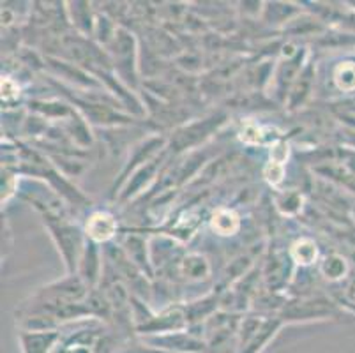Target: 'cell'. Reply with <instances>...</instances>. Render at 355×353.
I'll list each match as a JSON object with an SVG mask.
<instances>
[{
  "label": "cell",
  "mask_w": 355,
  "mask_h": 353,
  "mask_svg": "<svg viewBox=\"0 0 355 353\" xmlns=\"http://www.w3.org/2000/svg\"><path fill=\"white\" fill-rule=\"evenodd\" d=\"M59 336L55 332H40V334L21 336V348L24 353H51L57 346Z\"/></svg>",
  "instance_id": "obj_1"
},
{
  "label": "cell",
  "mask_w": 355,
  "mask_h": 353,
  "mask_svg": "<svg viewBox=\"0 0 355 353\" xmlns=\"http://www.w3.org/2000/svg\"><path fill=\"white\" fill-rule=\"evenodd\" d=\"M114 232H115V221L110 214L98 212L89 219V223H87V233H89L90 237L98 242L112 239L114 237Z\"/></svg>",
  "instance_id": "obj_2"
},
{
  "label": "cell",
  "mask_w": 355,
  "mask_h": 353,
  "mask_svg": "<svg viewBox=\"0 0 355 353\" xmlns=\"http://www.w3.org/2000/svg\"><path fill=\"white\" fill-rule=\"evenodd\" d=\"M212 228L219 235H234L239 230V218L232 210H218L212 218Z\"/></svg>",
  "instance_id": "obj_3"
},
{
  "label": "cell",
  "mask_w": 355,
  "mask_h": 353,
  "mask_svg": "<svg viewBox=\"0 0 355 353\" xmlns=\"http://www.w3.org/2000/svg\"><path fill=\"white\" fill-rule=\"evenodd\" d=\"M293 258L299 260V264H311L316 258V246L309 241L297 242L293 248Z\"/></svg>",
  "instance_id": "obj_4"
},
{
  "label": "cell",
  "mask_w": 355,
  "mask_h": 353,
  "mask_svg": "<svg viewBox=\"0 0 355 353\" xmlns=\"http://www.w3.org/2000/svg\"><path fill=\"white\" fill-rule=\"evenodd\" d=\"M343 76L345 80L338 82V85H340L341 89H355V66H341L340 69H338V73H336V78Z\"/></svg>",
  "instance_id": "obj_5"
},
{
  "label": "cell",
  "mask_w": 355,
  "mask_h": 353,
  "mask_svg": "<svg viewBox=\"0 0 355 353\" xmlns=\"http://www.w3.org/2000/svg\"><path fill=\"white\" fill-rule=\"evenodd\" d=\"M266 175H267V179H269V182H272V184L282 182V179H283L282 163H277V161H270V164L267 166V170H266Z\"/></svg>",
  "instance_id": "obj_6"
}]
</instances>
